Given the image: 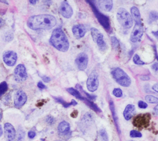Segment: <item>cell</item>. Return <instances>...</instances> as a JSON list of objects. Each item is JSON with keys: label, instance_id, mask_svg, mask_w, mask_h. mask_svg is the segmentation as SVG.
Segmentation results:
<instances>
[{"label": "cell", "instance_id": "cell-1", "mask_svg": "<svg viewBox=\"0 0 158 141\" xmlns=\"http://www.w3.org/2000/svg\"><path fill=\"white\" fill-rule=\"evenodd\" d=\"M56 24V18L49 14H43L30 17L27 21L28 26L33 30L49 29Z\"/></svg>", "mask_w": 158, "mask_h": 141}, {"label": "cell", "instance_id": "cell-2", "mask_svg": "<svg viewBox=\"0 0 158 141\" xmlns=\"http://www.w3.org/2000/svg\"><path fill=\"white\" fill-rule=\"evenodd\" d=\"M50 43L54 47L60 51H67L69 48L68 39L60 28H56L52 31Z\"/></svg>", "mask_w": 158, "mask_h": 141}, {"label": "cell", "instance_id": "cell-3", "mask_svg": "<svg viewBox=\"0 0 158 141\" xmlns=\"http://www.w3.org/2000/svg\"><path fill=\"white\" fill-rule=\"evenodd\" d=\"M86 2L89 3L95 17L98 19L99 23L102 26V27L104 28V29L107 32H109L111 29V27H110V20L108 17H107L106 15H104L103 13H102L101 12L99 11L95 4L94 3V1H86Z\"/></svg>", "mask_w": 158, "mask_h": 141}, {"label": "cell", "instance_id": "cell-4", "mask_svg": "<svg viewBox=\"0 0 158 141\" xmlns=\"http://www.w3.org/2000/svg\"><path fill=\"white\" fill-rule=\"evenodd\" d=\"M111 74L115 80L121 86L127 87L131 84V79L129 76L120 68H114L111 70Z\"/></svg>", "mask_w": 158, "mask_h": 141}, {"label": "cell", "instance_id": "cell-5", "mask_svg": "<svg viewBox=\"0 0 158 141\" xmlns=\"http://www.w3.org/2000/svg\"><path fill=\"white\" fill-rule=\"evenodd\" d=\"M117 18L120 24L125 28H130L133 25V20L129 13L123 8L118 9Z\"/></svg>", "mask_w": 158, "mask_h": 141}, {"label": "cell", "instance_id": "cell-6", "mask_svg": "<svg viewBox=\"0 0 158 141\" xmlns=\"http://www.w3.org/2000/svg\"><path fill=\"white\" fill-rule=\"evenodd\" d=\"M98 85L99 82L98 78V74L96 70H93L89 74L86 81L87 88L90 92H94L98 89Z\"/></svg>", "mask_w": 158, "mask_h": 141}, {"label": "cell", "instance_id": "cell-7", "mask_svg": "<svg viewBox=\"0 0 158 141\" xmlns=\"http://www.w3.org/2000/svg\"><path fill=\"white\" fill-rule=\"evenodd\" d=\"M143 34V28L141 22L136 23L130 36V40L133 42H136L141 39Z\"/></svg>", "mask_w": 158, "mask_h": 141}, {"label": "cell", "instance_id": "cell-8", "mask_svg": "<svg viewBox=\"0 0 158 141\" xmlns=\"http://www.w3.org/2000/svg\"><path fill=\"white\" fill-rule=\"evenodd\" d=\"M15 78L17 82H23L27 78V74L25 67L23 64H19L14 70Z\"/></svg>", "mask_w": 158, "mask_h": 141}, {"label": "cell", "instance_id": "cell-9", "mask_svg": "<svg viewBox=\"0 0 158 141\" xmlns=\"http://www.w3.org/2000/svg\"><path fill=\"white\" fill-rule=\"evenodd\" d=\"M14 105L17 108L22 107L27 101V96L26 93L22 90L17 91L14 95Z\"/></svg>", "mask_w": 158, "mask_h": 141}, {"label": "cell", "instance_id": "cell-10", "mask_svg": "<svg viewBox=\"0 0 158 141\" xmlns=\"http://www.w3.org/2000/svg\"><path fill=\"white\" fill-rule=\"evenodd\" d=\"M150 117L151 116L148 113L139 115L134 119L133 124L135 126H137L138 128L146 127L149 124Z\"/></svg>", "mask_w": 158, "mask_h": 141}, {"label": "cell", "instance_id": "cell-11", "mask_svg": "<svg viewBox=\"0 0 158 141\" xmlns=\"http://www.w3.org/2000/svg\"><path fill=\"white\" fill-rule=\"evenodd\" d=\"M3 61L9 66H13L17 61V55L13 51H7L3 55Z\"/></svg>", "mask_w": 158, "mask_h": 141}, {"label": "cell", "instance_id": "cell-12", "mask_svg": "<svg viewBox=\"0 0 158 141\" xmlns=\"http://www.w3.org/2000/svg\"><path fill=\"white\" fill-rule=\"evenodd\" d=\"M88 58L86 53H79L75 59V63L80 70H85L88 65Z\"/></svg>", "mask_w": 158, "mask_h": 141}, {"label": "cell", "instance_id": "cell-13", "mask_svg": "<svg viewBox=\"0 0 158 141\" xmlns=\"http://www.w3.org/2000/svg\"><path fill=\"white\" fill-rule=\"evenodd\" d=\"M59 12L64 17L69 18L73 14V10L71 6L66 1H64L61 3L59 7Z\"/></svg>", "mask_w": 158, "mask_h": 141}, {"label": "cell", "instance_id": "cell-14", "mask_svg": "<svg viewBox=\"0 0 158 141\" xmlns=\"http://www.w3.org/2000/svg\"><path fill=\"white\" fill-rule=\"evenodd\" d=\"M4 131L5 136L7 141H13L15 137V130L14 126L9 123H6L4 124Z\"/></svg>", "mask_w": 158, "mask_h": 141}, {"label": "cell", "instance_id": "cell-15", "mask_svg": "<svg viewBox=\"0 0 158 141\" xmlns=\"http://www.w3.org/2000/svg\"><path fill=\"white\" fill-rule=\"evenodd\" d=\"M72 32L74 36L77 39H80L83 37L86 34V29L83 25L78 24L74 25L72 28Z\"/></svg>", "mask_w": 158, "mask_h": 141}, {"label": "cell", "instance_id": "cell-16", "mask_svg": "<svg viewBox=\"0 0 158 141\" xmlns=\"http://www.w3.org/2000/svg\"><path fill=\"white\" fill-rule=\"evenodd\" d=\"M57 130L60 135H67L70 132V125L69 123L65 121L60 122L58 125Z\"/></svg>", "mask_w": 158, "mask_h": 141}, {"label": "cell", "instance_id": "cell-17", "mask_svg": "<svg viewBox=\"0 0 158 141\" xmlns=\"http://www.w3.org/2000/svg\"><path fill=\"white\" fill-rule=\"evenodd\" d=\"M109 107H110V109L111 113H112V117H113V119H114V121L115 125V126H116L118 134H120V130L119 126H118V118H117V115H116V112H115V109L114 104L112 101H111V100L109 101Z\"/></svg>", "mask_w": 158, "mask_h": 141}, {"label": "cell", "instance_id": "cell-18", "mask_svg": "<svg viewBox=\"0 0 158 141\" xmlns=\"http://www.w3.org/2000/svg\"><path fill=\"white\" fill-rule=\"evenodd\" d=\"M134 110H135V106L133 105L132 104L127 105L123 112V116L125 119L127 120H129L132 116Z\"/></svg>", "mask_w": 158, "mask_h": 141}, {"label": "cell", "instance_id": "cell-19", "mask_svg": "<svg viewBox=\"0 0 158 141\" xmlns=\"http://www.w3.org/2000/svg\"><path fill=\"white\" fill-rule=\"evenodd\" d=\"M100 7L105 11L109 12L110 11L113 6V2L110 0H106V1H98Z\"/></svg>", "mask_w": 158, "mask_h": 141}, {"label": "cell", "instance_id": "cell-20", "mask_svg": "<svg viewBox=\"0 0 158 141\" xmlns=\"http://www.w3.org/2000/svg\"><path fill=\"white\" fill-rule=\"evenodd\" d=\"M131 15L135 20L136 23H140L141 22V17H140V13L139 12V10L138 9L137 7L135 6H133L131 8Z\"/></svg>", "mask_w": 158, "mask_h": 141}, {"label": "cell", "instance_id": "cell-21", "mask_svg": "<svg viewBox=\"0 0 158 141\" xmlns=\"http://www.w3.org/2000/svg\"><path fill=\"white\" fill-rule=\"evenodd\" d=\"M83 101L90 109H91L92 110H93L94 112H99V113L101 112V109H100L94 102H93L92 101H89L88 99H87V98H86V97H84V99H83Z\"/></svg>", "mask_w": 158, "mask_h": 141}, {"label": "cell", "instance_id": "cell-22", "mask_svg": "<svg viewBox=\"0 0 158 141\" xmlns=\"http://www.w3.org/2000/svg\"><path fill=\"white\" fill-rule=\"evenodd\" d=\"M95 42L97 44L98 46L99 47V48H100L101 50L102 51H104L106 49V44L104 40V37H103V35L101 34L97 39L95 41Z\"/></svg>", "mask_w": 158, "mask_h": 141}, {"label": "cell", "instance_id": "cell-23", "mask_svg": "<svg viewBox=\"0 0 158 141\" xmlns=\"http://www.w3.org/2000/svg\"><path fill=\"white\" fill-rule=\"evenodd\" d=\"M54 99H55L57 102H58L60 103L61 104H62V105H63L64 107H65V108L69 107L71 105H75L77 104V102H76L75 100H73V99H72V101H71L70 103H69V102H66L65 101H64L61 97H54Z\"/></svg>", "mask_w": 158, "mask_h": 141}, {"label": "cell", "instance_id": "cell-24", "mask_svg": "<svg viewBox=\"0 0 158 141\" xmlns=\"http://www.w3.org/2000/svg\"><path fill=\"white\" fill-rule=\"evenodd\" d=\"M67 91L72 96H75V97H77V99L83 101V99H84L85 97H83L81 94V93L79 92V91L77 90L76 89H74L73 88H69L67 89Z\"/></svg>", "mask_w": 158, "mask_h": 141}, {"label": "cell", "instance_id": "cell-25", "mask_svg": "<svg viewBox=\"0 0 158 141\" xmlns=\"http://www.w3.org/2000/svg\"><path fill=\"white\" fill-rule=\"evenodd\" d=\"M91 36H92V37L94 40V41L95 42L96 40V39L101 35L102 34V33H101L99 32V30H98L97 29L94 28H92L91 29Z\"/></svg>", "mask_w": 158, "mask_h": 141}, {"label": "cell", "instance_id": "cell-26", "mask_svg": "<svg viewBox=\"0 0 158 141\" xmlns=\"http://www.w3.org/2000/svg\"><path fill=\"white\" fill-rule=\"evenodd\" d=\"M145 99L148 102L152 104H156L158 102V98L152 95H147L145 97Z\"/></svg>", "mask_w": 158, "mask_h": 141}, {"label": "cell", "instance_id": "cell-27", "mask_svg": "<svg viewBox=\"0 0 158 141\" xmlns=\"http://www.w3.org/2000/svg\"><path fill=\"white\" fill-rule=\"evenodd\" d=\"M149 21L151 22L152 21H154L158 20V12L156 11H151L149 13Z\"/></svg>", "mask_w": 158, "mask_h": 141}, {"label": "cell", "instance_id": "cell-28", "mask_svg": "<svg viewBox=\"0 0 158 141\" xmlns=\"http://www.w3.org/2000/svg\"><path fill=\"white\" fill-rule=\"evenodd\" d=\"M7 84L6 82H2L0 83V96L7 90Z\"/></svg>", "mask_w": 158, "mask_h": 141}, {"label": "cell", "instance_id": "cell-29", "mask_svg": "<svg viewBox=\"0 0 158 141\" xmlns=\"http://www.w3.org/2000/svg\"><path fill=\"white\" fill-rule=\"evenodd\" d=\"M110 41H111L112 45L114 48H115V49L118 48V47H119V42L115 37H114V36L111 37H110Z\"/></svg>", "mask_w": 158, "mask_h": 141}, {"label": "cell", "instance_id": "cell-30", "mask_svg": "<svg viewBox=\"0 0 158 141\" xmlns=\"http://www.w3.org/2000/svg\"><path fill=\"white\" fill-rule=\"evenodd\" d=\"M133 62L136 64H139V65H143V64H144L145 63L141 60L139 56L137 55V54H135L133 58Z\"/></svg>", "mask_w": 158, "mask_h": 141}, {"label": "cell", "instance_id": "cell-31", "mask_svg": "<svg viewBox=\"0 0 158 141\" xmlns=\"http://www.w3.org/2000/svg\"><path fill=\"white\" fill-rule=\"evenodd\" d=\"M113 94L117 97H120L122 96V91L120 88H115L113 90Z\"/></svg>", "mask_w": 158, "mask_h": 141}, {"label": "cell", "instance_id": "cell-32", "mask_svg": "<svg viewBox=\"0 0 158 141\" xmlns=\"http://www.w3.org/2000/svg\"><path fill=\"white\" fill-rule=\"evenodd\" d=\"M130 135L131 137H141L142 136V134L141 132L136 131L135 130H132L130 132Z\"/></svg>", "mask_w": 158, "mask_h": 141}, {"label": "cell", "instance_id": "cell-33", "mask_svg": "<svg viewBox=\"0 0 158 141\" xmlns=\"http://www.w3.org/2000/svg\"><path fill=\"white\" fill-rule=\"evenodd\" d=\"M100 135L102 139L104 141H108V136L105 129H101L100 131Z\"/></svg>", "mask_w": 158, "mask_h": 141}, {"label": "cell", "instance_id": "cell-34", "mask_svg": "<svg viewBox=\"0 0 158 141\" xmlns=\"http://www.w3.org/2000/svg\"><path fill=\"white\" fill-rule=\"evenodd\" d=\"M138 106H139V107H140L141 109H146L148 107V104L146 102H144V101H139L138 102Z\"/></svg>", "mask_w": 158, "mask_h": 141}, {"label": "cell", "instance_id": "cell-35", "mask_svg": "<svg viewBox=\"0 0 158 141\" xmlns=\"http://www.w3.org/2000/svg\"><path fill=\"white\" fill-rule=\"evenodd\" d=\"M35 135H36V133L34 131H30L28 132V136L30 139H33L35 137Z\"/></svg>", "mask_w": 158, "mask_h": 141}, {"label": "cell", "instance_id": "cell-36", "mask_svg": "<svg viewBox=\"0 0 158 141\" xmlns=\"http://www.w3.org/2000/svg\"><path fill=\"white\" fill-rule=\"evenodd\" d=\"M37 86H38V87L40 89H41V90H43V89H44V88H46V86H45L41 82H39L38 83Z\"/></svg>", "mask_w": 158, "mask_h": 141}, {"label": "cell", "instance_id": "cell-37", "mask_svg": "<svg viewBox=\"0 0 158 141\" xmlns=\"http://www.w3.org/2000/svg\"><path fill=\"white\" fill-rule=\"evenodd\" d=\"M152 69L154 70V71H157V70H158V63H154V64H153L152 65Z\"/></svg>", "mask_w": 158, "mask_h": 141}, {"label": "cell", "instance_id": "cell-38", "mask_svg": "<svg viewBox=\"0 0 158 141\" xmlns=\"http://www.w3.org/2000/svg\"><path fill=\"white\" fill-rule=\"evenodd\" d=\"M47 122L49 124H52L54 122V118L52 116H48L47 118Z\"/></svg>", "mask_w": 158, "mask_h": 141}, {"label": "cell", "instance_id": "cell-39", "mask_svg": "<svg viewBox=\"0 0 158 141\" xmlns=\"http://www.w3.org/2000/svg\"><path fill=\"white\" fill-rule=\"evenodd\" d=\"M43 80L45 82H49L50 80H51V78L49 77H47V76H43L42 77Z\"/></svg>", "mask_w": 158, "mask_h": 141}, {"label": "cell", "instance_id": "cell-40", "mask_svg": "<svg viewBox=\"0 0 158 141\" xmlns=\"http://www.w3.org/2000/svg\"><path fill=\"white\" fill-rule=\"evenodd\" d=\"M152 89H153L154 91L158 93V83L154 85V86H152Z\"/></svg>", "mask_w": 158, "mask_h": 141}, {"label": "cell", "instance_id": "cell-41", "mask_svg": "<svg viewBox=\"0 0 158 141\" xmlns=\"http://www.w3.org/2000/svg\"><path fill=\"white\" fill-rule=\"evenodd\" d=\"M141 79L143 80H148L149 79V77L146 75H142L141 77Z\"/></svg>", "mask_w": 158, "mask_h": 141}, {"label": "cell", "instance_id": "cell-42", "mask_svg": "<svg viewBox=\"0 0 158 141\" xmlns=\"http://www.w3.org/2000/svg\"><path fill=\"white\" fill-rule=\"evenodd\" d=\"M154 112H155V113L156 114H157V115H158V104L154 107Z\"/></svg>", "mask_w": 158, "mask_h": 141}, {"label": "cell", "instance_id": "cell-43", "mask_svg": "<svg viewBox=\"0 0 158 141\" xmlns=\"http://www.w3.org/2000/svg\"><path fill=\"white\" fill-rule=\"evenodd\" d=\"M4 21L1 18H0V28L2 27L4 25Z\"/></svg>", "mask_w": 158, "mask_h": 141}, {"label": "cell", "instance_id": "cell-44", "mask_svg": "<svg viewBox=\"0 0 158 141\" xmlns=\"http://www.w3.org/2000/svg\"><path fill=\"white\" fill-rule=\"evenodd\" d=\"M152 33L153 34V35H154V36H156L157 38H158V31H156V32H152Z\"/></svg>", "mask_w": 158, "mask_h": 141}, {"label": "cell", "instance_id": "cell-45", "mask_svg": "<svg viewBox=\"0 0 158 141\" xmlns=\"http://www.w3.org/2000/svg\"><path fill=\"white\" fill-rule=\"evenodd\" d=\"M2 128L0 125V137L2 135Z\"/></svg>", "mask_w": 158, "mask_h": 141}, {"label": "cell", "instance_id": "cell-46", "mask_svg": "<svg viewBox=\"0 0 158 141\" xmlns=\"http://www.w3.org/2000/svg\"><path fill=\"white\" fill-rule=\"evenodd\" d=\"M30 2L31 4H35L36 2V1H30Z\"/></svg>", "mask_w": 158, "mask_h": 141}, {"label": "cell", "instance_id": "cell-47", "mask_svg": "<svg viewBox=\"0 0 158 141\" xmlns=\"http://www.w3.org/2000/svg\"><path fill=\"white\" fill-rule=\"evenodd\" d=\"M22 137H19V139H18V140H17V141H23V140H22Z\"/></svg>", "mask_w": 158, "mask_h": 141}, {"label": "cell", "instance_id": "cell-48", "mask_svg": "<svg viewBox=\"0 0 158 141\" xmlns=\"http://www.w3.org/2000/svg\"><path fill=\"white\" fill-rule=\"evenodd\" d=\"M1 113H0V121H1Z\"/></svg>", "mask_w": 158, "mask_h": 141}, {"label": "cell", "instance_id": "cell-49", "mask_svg": "<svg viewBox=\"0 0 158 141\" xmlns=\"http://www.w3.org/2000/svg\"><path fill=\"white\" fill-rule=\"evenodd\" d=\"M131 141H133V140H131Z\"/></svg>", "mask_w": 158, "mask_h": 141}]
</instances>
